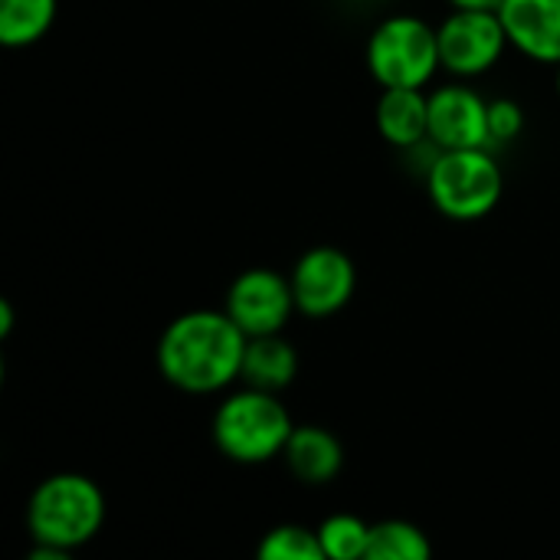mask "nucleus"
<instances>
[{
	"label": "nucleus",
	"instance_id": "obj_4",
	"mask_svg": "<svg viewBox=\"0 0 560 560\" xmlns=\"http://www.w3.org/2000/svg\"><path fill=\"white\" fill-rule=\"evenodd\" d=\"M505 190V177L489 148L436 151L427 167V194L446 220H482L489 217Z\"/></svg>",
	"mask_w": 560,
	"mask_h": 560
},
{
	"label": "nucleus",
	"instance_id": "obj_3",
	"mask_svg": "<svg viewBox=\"0 0 560 560\" xmlns=\"http://www.w3.org/2000/svg\"><path fill=\"white\" fill-rule=\"evenodd\" d=\"M295 423L279 394L243 387L213 410V446L240 466H259L285 453Z\"/></svg>",
	"mask_w": 560,
	"mask_h": 560
},
{
	"label": "nucleus",
	"instance_id": "obj_1",
	"mask_svg": "<svg viewBox=\"0 0 560 560\" xmlns=\"http://www.w3.org/2000/svg\"><path fill=\"white\" fill-rule=\"evenodd\" d=\"M246 331L223 312L194 308L177 315L158 338L161 377L194 397L220 394L243 371Z\"/></svg>",
	"mask_w": 560,
	"mask_h": 560
},
{
	"label": "nucleus",
	"instance_id": "obj_14",
	"mask_svg": "<svg viewBox=\"0 0 560 560\" xmlns=\"http://www.w3.org/2000/svg\"><path fill=\"white\" fill-rule=\"evenodd\" d=\"M59 0H0V43L23 49L39 43L56 23Z\"/></svg>",
	"mask_w": 560,
	"mask_h": 560
},
{
	"label": "nucleus",
	"instance_id": "obj_9",
	"mask_svg": "<svg viewBox=\"0 0 560 560\" xmlns=\"http://www.w3.org/2000/svg\"><path fill=\"white\" fill-rule=\"evenodd\" d=\"M430 144L436 151L489 148V102L459 82L430 92Z\"/></svg>",
	"mask_w": 560,
	"mask_h": 560
},
{
	"label": "nucleus",
	"instance_id": "obj_10",
	"mask_svg": "<svg viewBox=\"0 0 560 560\" xmlns=\"http://www.w3.org/2000/svg\"><path fill=\"white\" fill-rule=\"evenodd\" d=\"M499 16L518 52L560 66V0H502Z\"/></svg>",
	"mask_w": 560,
	"mask_h": 560
},
{
	"label": "nucleus",
	"instance_id": "obj_11",
	"mask_svg": "<svg viewBox=\"0 0 560 560\" xmlns=\"http://www.w3.org/2000/svg\"><path fill=\"white\" fill-rule=\"evenodd\" d=\"M374 121L387 144L413 151L430 141V95L423 89H384Z\"/></svg>",
	"mask_w": 560,
	"mask_h": 560
},
{
	"label": "nucleus",
	"instance_id": "obj_5",
	"mask_svg": "<svg viewBox=\"0 0 560 560\" xmlns=\"http://www.w3.org/2000/svg\"><path fill=\"white\" fill-rule=\"evenodd\" d=\"M368 69L381 89H423L440 62V36L420 16L397 13L368 36Z\"/></svg>",
	"mask_w": 560,
	"mask_h": 560
},
{
	"label": "nucleus",
	"instance_id": "obj_21",
	"mask_svg": "<svg viewBox=\"0 0 560 560\" xmlns=\"http://www.w3.org/2000/svg\"><path fill=\"white\" fill-rule=\"evenodd\" d=\"M558 95H560V66H558Z\"/></svg>",
	"mask_w": 560,
	"mask_h": 560
},
{
	"label": "nucleus",
	"instance_id": "obj_16",
	"mask_svg": "<svg viewBox=\"0 0 560 560\" xmlns=\"http://www.w3.org/2000/svg\"><path fill=\"white\" fill-rule=\"evenodd\" d=\"M318 541L325 560H364L371 525L358 515H331L318 525Z\"/></svg>",
	"mask_w": 560,
	"mask_h": 560
},
{
	"label": "nucleus",
	"instance_id": "obj_8",
	"mask_svg": "<svg viewBox=\"0 0 560 560\" xmlns=\"http://www.w3.org/2000/svg\"><path fill=\"white\" fill-rule=\"evenodd\" d=\"M226 315L246 331L256 335H279L285 331L295 308V292L289 276L276 269H246L226 289Z\"/></svg>",
	"mask_w": 560,
	"mask_h": 560
},
{
	"label": "nucleus",
	"instance_id": "obj_18",
	"mask_svg": "<svg viewBox=\"0 0 560 560\" xmlns=\"http://www.w3.org/2000/svg\"><path fill=\"white\" fill-rule=\"evenodd\" d=\"M525 131V108L515 98L489 102V144H512Z\"/></svg>",
	"mask_w": 560,
	"mask_h": 560
},
{
	"label": "nucleus",
	"instance_id": "obj_6",
	"mask_svg": "<svg viewBox=\"0 0 560 560\" xmlns=\"http://www.w3.org/2000/svg\"><path fill=\"white\" fill-rule=\"evenodd\" d=\"M440 62L459 79H476L489 72L502 52L512 46L499 10H463L456 7L440 26Z\"/></svg>",
	"mask_w": 560,
	"mask_h": 560
},
{
	"label": "nucleus",
	"instance_id": "obj_2",
	"mask_svg": "<svg viewBox=\"0 0 560 560\" xmlns=\"http://www.w3.org/2000/svg\"><path fill=\"white\" fill-rule=\"evenodd\" d=\"M105 492L82 472L43 479L26 502V528L36 560H66L105 525Z\"/></svg>",
	"mask_w": 560,
	"mask_h": 560
},
{
	"label": "nucleus",
	"instance_id": "obj_13",
	"mask_svg": "<svg viewBox=\"0 0 560 560\" xmlns=\"http://www.w3.org/2000/svg\"><path fill=\"white\" fill-rule=\"evenodd\" d=\"M299 374V351L292 348V341L279 331V335H256L246 341L243 351V371L240 381L259 390H285Z\"/></svg>",
	"mask_w": 560,
	"mask_h": 560
},
{
	"label": "nucleus",
	"instance_id": "obj_12",
	"mask_svg": "<svg viewBox=\"0 0 560 560\" xmlns=\"http://www.w3.org/2000/svg\"><path fill=\"white\" fill-rule=\"evenodd\" d=\"M289 472L305 486H328L345 469V446L341 440L325 427H295L285 453H282Z\"/></svg>",
	"mask_w": 560,
	"mask_h": 560
},
{
	"label": "nucleus",
	"instance_id": "obj_19",
	"mask_svg": "<svg viewBox=\"0 0 560 560\" xmlns=\"http://www.w3.org/2000/svg\"><path fill=\"white\" fill-rule=\"evenodd\" d=\"M13 331V305L10 299H0V338H7Z\"/></svg>",
	"mask_w": 560,
	"mask_h": 560
},
{
	"label": "nucleus",
	"instance_id": "obj_7",
	"mask_svg": "<svg viewBox=\"0 0 560 560\" xmlns=\"http://www.w3.org/2000/svg\"><path fill=\"white\" fill-rule=\"evenodd\" d=\"M289 282L295 292V308L305 318H328L351 302L358 289V272L351 256L338 246H312L292 266Z\"/></svg>",
	"mask_w": 560,
	"mask_h": 560
},
{
	"label": "nucleus",
	"instance_id": "obj_20",
	"mask_svg": "<svg viewBox=\"0 0 560 560\" xmlns=\"http://www.w3.org/2000/svg\"><path fill=\"white\" fill-rule=\"evenodd\" d=\"M453 7H463V10H499L502 0H450Z\"/></svg>",
	"mask_w": 560,
	"mask_h": 560
},
{
	"label": "nucleus",
	"instance_id": "obj_17",
	"mask_svg": "<svg viewBox=\"0 0 560 560\" xmlns=\"http://www.w3.org/2000/svg\"><path fill=\"white\" fill-rule=\"evenodd\" d=\"M259 560H325L318 528L305 525H276L256 548Z\"/></svg>",
	"mask_w": 560,
	"mask_h": 560
},
{
	"label": "nucleus",
	"instance_id": "obj_15",
	"mask_svg": "<svg viewBox=\"0 0 560 560\" xmlns=\"http://www.w3.org/2000/svg\"><path fill=\"white\" fill-rule=\"evenodd\" d=\"M433 555V545L427 532L404 518H387L371 525L368 558L364 560H427Z\"/></svg>",
	"mask_w": 560,
	"mask_h": 560
}]
</instances>
